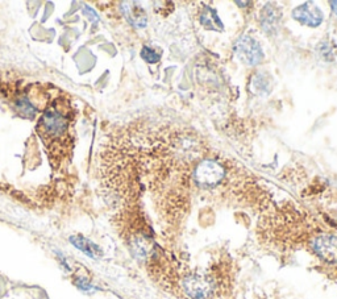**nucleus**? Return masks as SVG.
<instances>
[{"instance_id": "obj_1", "label": "nucleus", "mask_w": 337, "mask_h": 299, "mask_svg": "<svg viewBox=\"0 0 337 299\" xmlns=\"http://www.w3.org/2000/svg\"><path fill=\"white\" fill-rule=\"evenodd\" d=\"M36 130L48 150L52 166L57 169L71 156L74 147V111L70 102L59 98L50 103Z\"/></svg>"}, {"instance_id": "obj_2", "label": "nucleus", "mask_w": 337, "mask_h": 299, "mask_svg": "<svg viewBox=\"0 0 337 299\" xmlns=\"http://www.w3.org/2000/svg\"><path fill=\"white\" fill-rule=\"evenodd\" d=\"M182 289L190 299L216 298L218 282L212 274L206 273H188L182 280Z\"/></svg>"}, {"instance_id": "obj_3", "label": "nucleus", "mask_w": 337, "mask_h": 299, "mask_svg": "<svg viewBox=\"0 0 337 299\" xmlns=\"http://www.w3.org/2000/svg\"><path fill=\"white\" fill-rule=\"evenodd\" d=\"M225 177V169L219 162L213 160H206L200 162L194 171V179L199 186L213 187L220 183Z\"/></svg>"}, {"instance_id": "obj_4", "label": "nucleus", "mask_w": 337, "mask_h": 299, "mask_svg": "<svg viewBox=\"0 0 337 299\" xmlns=\"http://www.w3.org/2000/svg\"><path fill=\"white\" fill-rule=\"evenodd\" d=\"M235 53L240 61H243L249 66L257 65L263 58V53H262L260 44L249 36H243L237 40L235 44Z\"/></svg>"}, {"instance_id": "obj_5", "label": "nucleus", "mask_w": 337, "mask_h": 299, "mask_svg": "<svg viewBox=\"0 0 337 299\" xmlns=\"http://www.w3.org/2000/svg\"><path fill=\"white\" fill-rule=\"evenodd\" d=\"M311 246L323 261L328 263L337 262V237L332 235H319L312 240Z\"/></svg>"}, {"instance_id": "obj_6", "label": "nucleus", "mask_w": 337, "mask_h": 299, "mask_svg": "<svg viewBox=\"0 0 337 299\" xmlns=\"http://www.w3.org/2000/svg\"><path fill=\"white\" fill-rule=\"evenodd\" d=\"M293 18L308 27H318L323 21V12L316 5L304 3L293 11Z\"/></svg>"}, {"instance_id": "obj_7", "label": "nucleus", "mask_w": 337, "mask_h": 299, "mask_svg": "<svg viewBox=\"0 0 337 299\" xmlns=\"http://www.w3.org/2000/svg\"><path fill=\"white\" fill-rule=\"evenodd\" d=\"M123 14L127 18L133 27L136 28H145L147 27L148 18L145 11L142 8L141 5L138 3H134V1H128V3H123Z\"/></svg>"}, {"instance_id": "obj_8", "label": "nucleus", "mask_w": 337, "mask_h": 299, "mask_svg": "<svg viewBox=\"0 0 337 299\" xmlns=\"http://www.w3.org/2000/svg\"><path fill=\"white\" fill-rule=\"evenodd\" d=\"M69 240L75 248H78L80 252H83L84 255L89 256L91 259H99L102 256V249L95 243L86 239V237L80 236V235H74V236H70Z\"/></svg>"}, {"instance_id": "obj_9", "label": "nucleus", "mask_w": 337, "mask_h": 299, "mask_svg": "<svg viewBox=\"0 0 337 299\" xmlns=\"http://www.w3.org/2000/svg\"><path fill=\"white\" fill-rule=\"evenodd\" d=\"M278 22H280L278 12L271 5H266L261 14V24L263 31L267 32V33H273L274 31H277Z\"/></svg>"}, {"instance_id": "obj_10", "label": "nucleus", "mask_w": 337, "mask_h": 299, "mask_svg": "<svg viewBox=\"0 0 337 299\" xmlns=\"http://www.w3.org/2000/svg\"><path fill=\"white\" fill-rule=\"evenodd\" d=\"M200 21L203 24L204 27L208 28V29H222L223 24L220 21V19L218 18V14L211 8L204 9V14L202 15L200 18Z\"/></svg>"}, {"instance_id": "obj_11", "label": "nucleus", "mask_w": 337, "mask_h": 299, "mask_svg": "<svg viewBox=\"0 0 337 299\" xmlns=\"http://www.w3.org/2000/svg\"><path fill=\"white\" fill-rule=\"evenodd\" d=\"M141 57L147 62L149 63H155L158 62L161 58V54L157 53L154 49H151V48H148V46H145V48H142L141 50Z\"/></svg>"}, {"instance_id": "obj_12", "label": "nucleus", "mask_w": 337, "mask_h": 299, "mask_svg": "<svg viewBox=\"0 0 337 299\" xmlns=\"http://www.w3.org/2000/svg\"><path fill=\"white\" fill-rule=\"evenodd\" d=\"M75 283H76V286L79 287L80 290H83V291H90V290H94V286L90 283L87 280H84V278H78L75 281Z\"/></svg>"}, {"instance_id": "obj_13", "label": "nucleus", "mask_w": 337, "mask_h": 299, "mask_svg": "<svg viewBox=\"0 0 337 299\" xmlns=\"http://www.w3.org/2000/svg\"><path fill=\"white\" fill-rule=\"evenodd\" d=\"M331 5H332V9L335 11V14L337 15V1H332V3H331Z\"/></svg>"}]
</instances>
